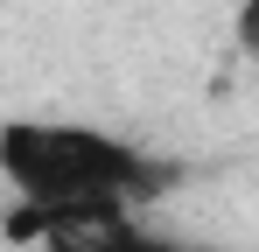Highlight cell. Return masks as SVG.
<instances>
[{
  "label": "cell",
  "mask_w": 259,
  "mask_h": 252,
  "mask_svg": "<svg viewBox=\"0 0 259 252\" xmlns=\"http://www.w3.org/2000/svg\"><path fill=\"white\" fill-rule=\"evenodd\" d=\"M0 182L28 210H56V203L140 210L182 182V161L133 147L91 119H0Z\"/></svg>",
  "instance_id": "cell-1"
},
{
  "label": "cell",
  "mask_w": 259,
  "mask_h": 252,
  "mask_svg": "<svg viewBox=\"0 0 259 252\" xmlns=\"http://www.w3.org/2000/svg\"><path fill=\"white\" fill-rule=\"evenodd\" d=\"M231 42H238L245 63H259V0H238L231 7Z\"/></svg>",
  "instance_id": "cell-2"
},
{
  "label": "cell",
  "mask_w": 259,
  "mask_h": 252,
  "mask_svg": "<svg viewBox=\"0 0 259 252\" xmlns=\"http://www.w3.org/2000/svg\"><path fill=\"white\" fill-rule=\"evenodd\" d=\"M119 252H210V245H189V238H168V231H147V224H140Z\"/></svg>",
  "instance_id": "cell-3"
}]
</instances>
